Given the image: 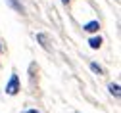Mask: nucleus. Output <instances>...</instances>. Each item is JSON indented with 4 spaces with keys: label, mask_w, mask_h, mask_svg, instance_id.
I'll return each mask as SVG.
<instances>
[{
    "label": "nucleus",
    "mask_w": 121,
    "mask_h": 113,
    "mask_svg": "<svg viewBox=\"0 0 121 113\" xmlns=\"http://www.w3.org/2000/svg\"><path fill=\"white\" fill-rule=\"evenodd\" d=\"M25 113H39V111H37V109H27Z\"/></svg>",
    "instance_id": "obj_7"
},
{
    "label": "nucleus",
    "mask_w": 121,
    "mask_h": 113,
    "mask_svg": "<svg viewBox=\"0 0 121 113\" xmlns=\"http://www.w3.org/2000/svg\"><path fill=\"white\" fill-rule=\"evenodd\" d=\"M83 29L86 31V33H98V29H100V23H98L96 19H92V21L85 23V25H83Z\"/></svg>",
    "instance_id": "obj_2"
},
{
    "label": "nucleus",
    "mask_w": 121,
    "mask_h": 113,
    "mask_svg": "<svg viewBox=\"0 0 121 113\" xmlns=\"http://www.w3.org/2000/svg\"><path fill=\"white\" fill-rule=\"evenodd\" d=\"M108 90H110V94H113V96H115V98H119V94H121V92H119V84H117V83H115V84L112 83V84L108 86Z\"/></svg>",
    "instance_id": "obj_5"
},
{
    "label": "nucleus",
    "mask_w": 121,
    "mask_h": 113,
    "mask_svg": "<svg viewBox=\"0 0 121 113\" xmlns=\"http://www.w3.org/2000/svg\"><path fill=\"white\" fill-rule=\"evenodd\" d=\"M90 69H92L94 73H98V75H102V73H104V69H102V67L98 65L96 61H90Z\"/></svg>",
    "instance_id": "obj_6"
},
{
    "label": "nucleus",
    "mask_w": 121,
    "mask_h": 113,
    "mask_svg": "<svg viewBox=\"0 0 121 113\" xmlns=\"http://www.w3.org/2000/svg\"><path fill=\"white\" fill-rule=\"evenodd\" d=\"M88 46L92 48V50H98V48L102 46V37H92L88 40Z\"/></svg>",
    "instance_id": "obj_3"
},
{
    "label": "nucleus",
    "mask_w": 121,
    "mask_h": 113,
    "mask_svg": "<svg viewBox=\"0 0 121 113\" xmlns=\"http://www.w3.org/2000/svg\"><path fill=\"white\" fill-rule=\"evenodd\" d=\"M62 2H64V4H67V2H69V0H62Z\"/></svg>",
    "instance_id": "obj_8"
},
{
    "label": "nucleus",
    "mask_w": 121,
    "mask_h": 113,
    "mask_svg": "<svg viewBox=\"0 0 121 113\" xmlns=\"http://www.w3.org/2000/svg\"><path fill=\"white\" fill-rule=\"evenodd\" d=\"M6 2H8V4H10L13 10H16V12H19V13H23V12H25V10H23V6L17 2V0H6Z\"/></svg>",
    "instance_id": "obj_4"
},
{
    "label": "nucleus",
    "mask_w": 121,
    "mask_h": 113,
    "mask_svg": "<svg viewBox=\"0 0 121 113\" xmlns=\"http://www.w3.org/2000/svg\"><path fill=\"white\" fill-rule=\"evenodd\" d=\"M17 92H19V77H17V73H12L10 80L6 83V94L16 96Z\"/></svg>",
    "instance_id": "obj_1"
},
{
    "label": "nucleus",
    "mask_w": 121,
    "mask_h": 113,
    "mask_svg": "<svg viewBox=\"0 0 121 113\" xmlns=\"http://www.w3.org/2000/svg\"><path fill=\"white\" fill-rule=\"evenodd\" d=\"M0 52H2V42H0Z\"/></svg>",
    "instance_id": "obj_9"
}]
</instances>
